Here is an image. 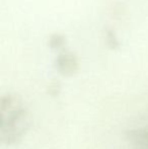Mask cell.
<instances>
[{
  "instance_id": "obj_1",
  "label": "cell",
  "mask_w": 148,
  "mask_h": 149,
  "mask_svg": "<svg viewBox=\"0 0 148 149\" xmlns=\"http://www.w3.org/2000/svg\"><path fill=\"white\" fill-rule=\"evenodd\" d=\"M0 139L6 145L17 144L32 125L30 112L16 95L6 93L0 98Z\"/></svg>"
},
{
  "instance_id": "obj_2",
  "label": "cell",
  "mask_w": 148,
  "mask_h": 149,
  "mask_svg": "<svg viewBox=\"0 0 148 149\" xmlns=\"http://www.w3.org/2000/svg\"><path fill=\"white\" fill-rule=\"evenodd\" d=\"M55 65L59 73L65 76L75 74L79 69L77 57L70 52H64V53L59 54L56 58Z\"/></svg>"
},
{
  "instance_id": "obj_3",
  "label": "cell",
  "mask_w": 148,
  "mask_h": 149,
  "mask_svg": "<svg viewBox=\"0 0 148 149\" xmlns=\"http://www.w3.org/2000/svg\"><path fill=\"white\" fill-rule=\"evenodd\" d=\"M126 137L133 149H148V125L130 130Z\"/></svg>"
},
{
  "instance_id": "obj_4",
  "label": "cell",
  "mask_w": 148,
  "mask_h": 149,
  "mask_svg": "<svg viewBox=\"0 0 148 149\" xmlns=\"http://www.w3.org/2000/svg\"><path fill=\"white\" fill-rule=\"evenodd\" d=\"M65 44V38L62 35L59 33H55V35L51 36L49 40V45L53 49H58V48H61L62 46Z\"/></svg>"
},
{
  "instance_id": "obj_5",
  "label": "cell",
  "mask_w": 148,
  "mask_h": 149,
  "mask_svg": "<svg viewBox=\"0 0 148 149\" xmlns=\"http://www.w3.org/2000/svg\"><path fill=\"white\" fill-rule=\"evenodd\" d=\"M106 39H107V45L110 48L116 49V48L119 47V42L112 30H108L107 33H106Z\"/></svg>"
},
{
  "instance_id": "obj_6",
  "label": "cell",
  "mask_w": 148,
  "mask_h": 149,
  "mask_svg": "<svg viewBox=\"0 0 148 149\" xmlns=\"http://www.w3.org/2000/svg\"><path fill=\"white\" fill-rule=\"evenodd\" d=\"M61 91V85L58 81H52L48 86V93L51 96H57Z\"/></svg>"
}]
</instances>
